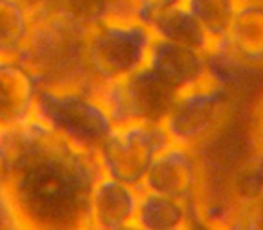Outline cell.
Listing matches in <instances>:
<instances>
[{
  "label": "cell",
  "instance_id": "5b68a950",
  "mask_svg": "<svg viewBox=\"0 0 263 230\" xmlns=\"http://www.w3.org/2000/svg\"><path fill=\"white\" fill-rule=\"evenodd\" d=\"M234 104V92L209 79L177 94L164 121L172 142L202 150L226 126Z\"/></svg>",
  "mask_w": 263,
  "mask_h": 230
},
{
  "label": "cell",
  "instance_id": "30bf717a",
  "mask_svg": "<svg viewBox=\"0 0 263 230\" xmlns=\"http://www.w3.org/2000/svg\"><path fill=\"white\" fill-rule=\"evenodd\" d=\"M177 94L211 79L208 51L155 38L148 65Z\"/></svg>",
  "mask_w": 263,
  "mask_h": 230
},
{
  "label": "cell",
  "instance_id": "5bb4252c",
  "mask_svg": "<svg viewBox=\"0 0 263 230\" xmlns=\"http://www.w3.org/2000/svg\"><path fill=\"white\" fill-rule=\"evenodd\" d=\"M34 27L29 0H0V58H20Z\"/></svg>",
  "mask_w": 263,
  "mask_h": 230
},
{
  "label": "cell",
  "instance_id": "7a4b0ae2",
  "mask_svg": "<svg viewBox=\"0 0 263 230\" xmlns=\"http://www.w3.org/2000/svg\"><path fill=\"white\" fill-rule=\"evenodd\" d=\"M34 27L20 59L42 88H88L96 85L87 67L88 26L49 8L33 6Z\"/></svg>",
  "mask_w": 263,
  "mask_h": 230
},
{
  "label": "cell",
  "instance_id": "4fadbf2b",
  "mask_svg": "<svg viewBox=\"0 0 263 230\" xmlns=\"http://www.w3.org/2000/svg\"><path fill=\"white\" fill-rule=\"evenodd\" d=\"M200 223L195 205L162 196L157 193L141 189L134 228L137 230H184ZM202 225V223H200Z\"/></svg>",
  "mask_w": 263,
  "mask_h": 230
},
{
  "label": "cell",
  "instance_id": "9c48e42d",
  "mask_svg": "<svg viewBox=\"0 0 263 230\" xmlns=\"http://www.w3.org/2000/svg\"><path fill=\"white\" fill-rule=\"evenodd\" d=\"M141 189L112 176L99 175L88 198L85 228L126 230L134 228Z\"/></svg>",
  "mask_w": 263,
  "mask_h": 230
},
{
  "label": "cell",
  "instance_id": "277c9868",
  "mask_svg": "<svg viewBox=\"0 0 263 230\" xmlns=\"http://www.w3.org/2000/svg\"><path fill=\"white\" fill-rule=\"evenodd\" d=\"M155 36L139 18H108L88 27L87 67L96 88L144 69Z\"/></svg>",
  "mask_w": 263,
  "mask_h": 230
},
{
  "label": "cell",
  "instance_id": "2e32d148",
  "mask_svg": "<svg viewBox=\"0 0 263 230\" xmlns=\"http://www.w3.org/2000/svg\"><path fill=\"white\" fill-rule=\"evenodd\" d=\"M29 2L31 6L60 11L88 27L108 18H136L132 0H29Z\"/></svg>",
  "mask_w": 263,
  "mask_h": 230
},
{
  "label": "cell",
  "instance_id": "3957f363",
  "mask_svg": "<svg viewBox=\"0 0 263 230\" xmlns=\"http://www.w3.org/2000/svg\"><path fill=\"white\" fill-rule=\"evenodd\" d=\"M34 115L60 139L92 155L116 128L96 90L88 88H40Z\"/></svg>",
  "mask_w": 263,
  "mask_h": 230
},
{
  "label": "cell",
  "instance_id": "e0dca14e",
  "mask_svg": "<svg viewBox=\"0 0 263 230\" xmlns=\"http://www.w3.org/2000/svg\"><path fill=\"white\" fill-rule=\"evenodd\" d=\"M240 0H186V8L197 18L211 44L227 36Z\"/></svg>",
  "mask_w": 263,
  "mask_h": 230
},
{
  "label": "cell",
  "instance_id": "8fae6325",
  "mask_svg": "<svg viewBox=\"0 0 263 230\" xmlns=\"http://www.w3.org/2000/svg\"><path fill=\"white\" fill-rule=\"evenodd\" d=\"M40 81L20 58H0V130L34 117Z\"/></svg>",
  "mask_w": 263,
  "mask_h": 230
},
{
  "label": "cell",
  "instance_id": "7c38bea8",
  "mask_svg": "<svg viewBox=\"0 0 263 230\" xmlns=\"http://www.w3.org/2000/svg\"><path fill=\"white\" fill-rule=\"evenodd\" d=\"M226 47L251 69H263V0H240L223 38Z\"/></svg>",
  "mask_w": 263,
  "mask_h": 230
},
{
  "label": "cell",
  "instance_id": "6da1fadb",
  "mask_svg": "<svg viewBox=\"0 0 263 230\" xmlns=\"http://www.w3.org/2000/svg\"><path fill=\"white\" fill-rule=\"evenodd\" d=\"M0 155L22 228H85L92 185L101 175L94 155L60 139L36 115L0 130Z\"/></svg>",
  "mask_w": 263,
  "mask_h": 230
},
{
  "label": "cell",
  "instance_id": "d6986e66",
  "mask_svg": "<svg viewBox=\"0 0 263 230\" xmlns=\"http://www.w3.org/2000/svg\"><path fill=\"white\" fill-rule=\"evenodd\" d=\"M0 228H22V223L4 183H0Z\"/></svg>",
  "mask_w": 263,
  "mask_h": 230
},
{
  "label": "cell",
  "instance_id": "ac0fdd59",
  "mask_svg": "<svg viewBox=\"0 0 263 230\" xmlns=\"http://www.w3.org/2000/svg\"><path fill=\"white\" fill-rule=\"evenodd\" d=\"M184 4H186V0H132L136 18H139L141 22H144V24H146L152 16L159 15V13L179 8V6H184Z\"/></svg>",
  "mask_w": 263,
  "mask_h": 230
},
{
  "label": "cell",
  "instance_id": "8992f818",
  "mask_svg": "<svg viewBox=\"0 0 263 230\" xmlns=\"http://www.w3.org/2000/svg\"><path fill=\"white\" fill-rule=\"evenodd\" d=\"M172 142L164 124H130L116 126L108 133L94 157L103 175L141 189L155 157Z\"/></svg>",
  "mask_w": 263,
  "mask_h": 230
},
{
  "label": "cell",
  "instance_id": "ba28073f",
  "mask_svg": "<svg viewBox=\"0 0 263 230\" xmlns=\"http://www.w3.org/2000/svg\"><path fill=\"white\" fill-rule=\"evenodd\" d=\"M204 183V164L200 151L182 144L170 142L150 165L143 191L157 193L173 200L195 205Z\"/></svg>",
  "mask_w": 263,
  "mask_h": 230
},
{
  "label": "cell",
  "instance_id": "ffe728a7",
  "mask_svg": "<svg viewBox=\"0 0 263 230\" xmlns=\"http://www.w3.org/2000/svg\"><path fill=\"white\" fill-rule=\"evenodd\" d=\"M258 150L263 153V115H261V126H259V139H258Z\"/></svg>",
  "mask_w": 263,
  "mask_h": 230
},
{
  "label": "cell",
  "instance_id": "52a82bcc",
  "mask_svg": "<svg viewBox=\"0 0 263 230\" xmlns=\"http://www.w3.org/2000/svg\"><path fill=\"white\" fill-rule=\"evenodd\" d=\"M114 126L144 122L164 124L177 99V92L164 83L150 67L123 79L108 81L96 88Z\"/></svg>",
  "mask_w": 263,
  "mask_h": 230
},
{
  "label": "cell",
  "instance_id": "9a60e30c",
  "mask_svg": "<svg viewBox=\"0 0 263 230\" xmlns=\"http://www.w3.org/2000/svg\"><path fill=\"white\" fill-rule=\"evenodd\" d=\"M146 26L150 27L154 36L159 38V40L190 45V47L204 49V51L211 47L209 38L205 36L204 29L197 22V18L191 15L186 4L152 16L146 22Z\"/></svg>",
  "mask_w": 263,
  "mask_h": 230
}]
</instances>
